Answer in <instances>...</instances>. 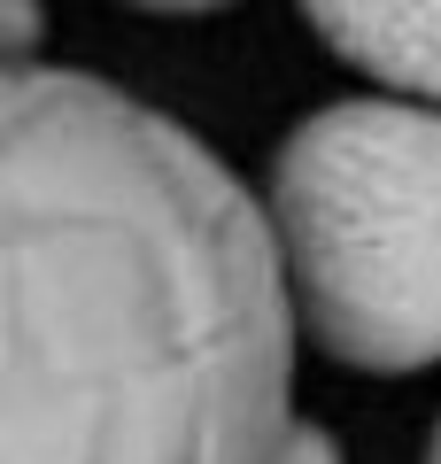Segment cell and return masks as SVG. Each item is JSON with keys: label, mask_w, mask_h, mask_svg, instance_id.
<instances>
[{"label": "cell", "mask_w": 441, "mask_h": 464, "mask_svg": "<svg viewBox=\"0 0 441 464\" xmlns=\"http://www.w3.org/2000/svg\"><path fill=\"white\" fill-rule=\"evenodd\" d=\"M8 464H271L294 286L271 217L163 109L0 78Z\"/></svg>", "instance_id": "obj_1"}, {"label": "cell", "mask_w": 441, "mask_h": 464, "mask_svg": "<svg viewBox=\"0 0 441 464\" xmlns=\"http://www.w3.org/2000/svg\"><path fill=\"white\" fill-rule=\"evenodd\" d=\"M263 217L318 356L379 380L441 364V109H310L271 155Z\"/></svg>", "instance_id": "obj_2"}, {"label": "cell", "mask_w": 441, "mask_h": 464, "mask_svg": "<svg viewBox=\"0 0 441 464\" xmlns=\"http://www.w3.org/2000/svg\"><path fill=\"white\" fill-rule=\"evenodd\" d=\"M310 32L387 85V101L441 109V0H348V8H310Z\"/></svg>", "instance_id": "obj_3"}, {"label": "cell", "mask_w": 441, "mask_h": 464, "mask_svg": "<svg viewBox=\"0 0 441 464\" xmlns=\"http://www.w3.org/2000/svg\"><path fill=\"white\" fill-rule=\"evenodd\" d=\"M271 464H348V457H341V441H333L326 426H302V418H294L287 441L271 449Z\"/></svg>", "instance_id": "obj_4"}, {"label": "cell", "mask_w": 441, "mask_h": 464, "mask_svg": "<svg viewBox=\"0 0 441 464\" xmlns=\"http://www.w3.org/2000/svg\"><path fill=\"white\" fill-rule=\"evenodd\" d=\"M0 39H8V70H39V63H32V39H39V16H32V8H0Z\"/></svg>", "instance_id": "obj_5"}, {"label": "cell", "mask_w": 441, "mask_h": 464, "mask_svg": "<svg viewBox=\"0 0 441 464\" xmlns=\"http://www.w3.org/2000/svg\"><path fill=\"white\" fill-rule=\"evenodd\" d=\"M426 464H441V418H434V441H426Z\"/></svg>", "instance_id": "obj_6"}]
</instances>
